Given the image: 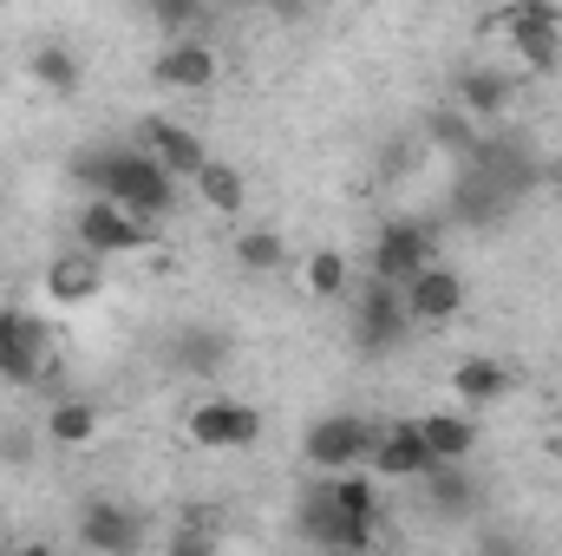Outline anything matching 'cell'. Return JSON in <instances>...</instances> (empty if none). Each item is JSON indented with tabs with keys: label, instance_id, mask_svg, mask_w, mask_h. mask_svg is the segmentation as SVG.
Instances as JSON below:
<instances>
[{
	"label": "cell",
	"instance_id": "44dd1931",
	"mask_svg": "<svg viewBox=\"0 0 562 556\" xmlns=\"http://www.w3.org/2000/svg\"><path fill=\"white\" fill-rule=\"evenodd\" d=\"M413 425H419L431 465H471V452H477V425H471V413H425V419H413Z\"/></svg>",
	"mask_w": 562,
	"mask_h": 556
},
{
	"label": "cell",
	"instance_id": "d6986e66",
	"mask_svg": "<svg viewBox=\"0 0 562 556\" xmlns=\"http://www.w3.org/2000/svg\"><path fill=\"white\" fill-rule=\"evenodd\" d=\"M510 210H517V203H510L484 170H471V164H464V177L451 184V216H458L464 230H497Z\"/></svg>",
	"mask_w": 562,
	"mask_h": 556
},
{
	"label": "cell",
	"instance_id": "484cf974",
	"mask_svg": "<svg viewBox=\"0 0 562 556\" xmlns=\"http://www.w3.org/2000/svg\"><path fill=\"white\" fill-rule=\"evenodd\" d=\"M26 73L46 86V92H79V79H86V66H79V53H66V46H33V59H26Z\"/></svg>",
	"mask_w": 562,
	"mask_h": 556
},
{
	"label": "cell",
	"instance_id": "ffe728a7",
	"mask_svg": "<svg viewBox=\"0 0 562 556\" xmlns=\"http://www.w3.org/2000/svg\"><path fill=\"white\" fill-rule=\"evenodd\" d=\"M451 393H458L464 413H484V407H497V400L510 393V367L491 360V354H471V360L451 367Z\"/></svg>",
	"mask_w": 562,
	"mask_h": 556
},
{
	"label": "cell",
	"instance_id": "f1b7e54d",
	"mask_svg": "<svg viewBox=\"0 0 562 556\" xmlns=\"http://www.w3.org/2000/svg\"><path fill=\"white\" fill-rule=\"evenodd\" d=\"M301 281H307V294H321V301L347 294V256H340V249H314V256L301 263Z\"/></svg>",
	"mask_w": 562,
	"mask_h": 556
},
{
	"label": "cell",
	"instance_id": "e575fe53",
	"mask_svg": "<svg viewBox=\"0 0 562 556\" xmlns=\"http://www.w3.org/2000/svg\"><path fill=\"white\" fill-rule=\"evenodd\" d=\"M550 452H557V458H562V432H550Z\"/></svg>",
	"mask_w": 562,
	"mask_h": 556
},
{
	"label": "cell",
	"instance_id": "9a60e30c",
	"mask_svg": "<svg viewBox=\"0 0 562 556\" xmlns=\"http://www.w3.org/2000/svg\"><path fill=\"white\" fill-rule=\"evenodd\" d=\"M138 138H144V151H150L170 177H190V184H196V177H203V164H210V144L196 138L190 125H177V119H144Z\"/></svg>",
	"mask_w": 562,
	"mask_h": 556
},
{
	"label": "cell",
	"instance_id": "ba28073f",
	"mask_svg": "<svg viewBox=\"0 0 562 556\" xmlns=\"http://www.w3.org/2000/svg\"><path fill=\"white\" fill-rule=\"evenodd\" d=\"M406 334H413V314H406L400 288H386V281H367V294L353 301V341H360L367 354H393Z\"/></svg>",
	"mask_w": 562,
	"mask_h": 556
},
{
	"label": "cell",
	"instance_id": "8fae6325",
	"mask_svg": "<svg viewBox=\"0 0 562 556\" xmlns=\"http://www.w3.org/2000/svg\"><path fill=\"white\" fill-rule=\"evenodd\" d=\"M79 544L99 556H138L144 551V518L119 498H92L79 511Z\"/></svg>",
	"mask_w": 562,
	"mask_h": 556
},
{
	"label": "cell",
	"instance_id": "7402d4cb",
	"mask_svg": "<svg viewBox=\"0 0 562 556\" xmlns=\"http://www.w3.org/2000/svg\"><path fill=\"white\" fill-rule=\"evenodd\" d=\"M105 288V263H92L86 249H72V256H59L53 269H46V294L59 301V308H79V301H92Z\"/></svg>",
	"mask_w": 562,
	"mask_h": 556
},
{
	"label": "cell",
	"instance_id": "7c38bea8",
	"mask_svg": "<svg viewBox=\"0 0 562 556\" xmlns=\"http://www.w3.org/2000/svg\"><path fill=\"white\" fill-rule=\"evenodd\" d=\"M216 73H223V59L210 40H164V53L150 59V79L164 92H210Z\"/></svg>",
	"mask_w": 562,
	"mask_h": 556
},
{
	"label": "cell",
	"instance_id": "f546056e",
	"mask_svg": "<svg viewBox=\"0 0 562 556\" xmlns=\"http://www.w3.org/2000/svg\"><path fill=\"white\" fill-rule=\"evenodd\" d=\"M164 556H223V537H216L210 518H183V524L170 531V551Z\"/></svg>",
	"mask_w": 562,
	"mask_h": 556
},
{
	"label": "cell",
	"instance_id": "52a82bcc",
	"mask_svg": "<svg viewBox=\"0 0 562 556\" xmlns=\"http://www.w3.org/2000/svg\"><path fill=\"white\" fill-rule=\"evenodd\" d=\"M190 438H196L203 452H249V445L262 438V413H256L249 400L216 393V400H203V407L190 413Z\"/></svg>",
	"mask_w": 562,
	"mask_h": 556
},
{
	"label": "cell",
	"instance_id": "4316f807",
	"mask_svg": "<svg viewBox=\"0 0 562 556\" xmlns=\"http://www.w3.org/2000/svg\"><path fill=\"white\" fill-rule=\"evenodd\" d=\"M236 263H243V276H281V269H288L281 230H243V236H236Z\"/></svg>",
	"mask_w": 562,
	"mask_h": 556
},
{
	"label": "cell",
	"instance_id": "8992f818",
	"mask_svg": "<svg viewBox=\"0 0 562 556\" xmlns=\"http://www.w3.org/2000/svg\"><path fill=\"white\" fill-rule=\"evenodd\" d=\"M294 524H301V537H307L321 556H327V551L373 556V524H353V518H340V511H334V498H327V485H314V491L301 498Z\"/></svg>",
	"mask_w": 562,
	"mask_h": 556
},
{
	"label": "cell",
	"instance_id": "5b68a950",
	"mask_svg": "<svg viewBox=\"0 0 562 556\" xmlns=\"http://www.w3.org/2000/svg\"><path fill=\"white\" fill-rule=\"evenodd\" d=\"M425 269H438V236H431V223H386V230L373 236V281L406 288V281H419Z\"/></svg>",
	"mask_w": 562,
	"mask_h": 556
},
{
	"label": "cell",
	"instance_id": "3957f363",
	"mask_svg": "<svg viewBox=\"0 0 562 556\" xmlns=\"http://www.w3.org/2000/svg\"><path fill=\"white\" fill-rule=\"evenodd\" d=\"M373 445H380V425H367L360 413H327V419H314V425H307L301 458H307L314 471L340 478V471L367 465V458H373Z\"/></svg>",
	"mask_w": 562,
	"mask_h": 556
},
{
	"label": "cell",
	"instance_id": "836d02e7",
	"mask_svg": "<svg viewBox=\"0 0 562 556\" xmlns=\"http://www.w3.org/2000/svg\"><path fill=\"white\" fill-rule=\"evenodd\" d=\"M20 556H59V551H53V544H26Z\"/></svg>",
	"mask_w": 562,
	"mask_h": 556
},
{
	"label": "cell",
	"instance_id": "30bf717a",
	"mask_svg": "<svg viewBox=\"0 0 562 556\" xmlns=\"http://www.w3.org/2000/svg\"><path fill=\"white\" fill-rule=\"evenodd\" d=\"M150 243V223H138V216H125L119 203H86L79 210V249L92 256V263H105V256H132V249H144Z\"/></svg>",
	"mask_w": 562,
	"mask_h": 556
},
{
	"label": "cell",
	"instance_id": "6da1fadb",
	"mask_svg": "<svg viewBox=\"0 0 562 556\" xmlns=\"http://www.w3.org/2000/svg\"><path fill=\"white\" fill-rule=\"evenodd\" d=\"M72 170H79V184H86L99 203H119V210L138 216V223L164 216V210L177 203V177H170L150 151H86Z\"/></svg>",
	"mask_w": 562,
	"mask_h": 556
},
{
	"label": "cell",
	"instance_id": "d4e9b609",
	"mask_svg": "<svg viewBox=\"0 0 562 556\" xmlns=\"http://www.w3.org/2000/svg\"><path fill=\"white\" fill-rule=\"evenodd\" d=\"M321 485H327V498H334L340 518H353V524H380V485H373V478L340 471V478H321Z\"/></svg>",
	"mask_w": 562,
	"mask_h": 556
},
{
	"label": "cell",
	"instance_id": "ac0fdd59",
	"mask_svg": "<svg viewBox=\"0 0 562 556\" xmlns=\"http://www.w3.org/2000/svg\"><path fill=\"white\" fill-rule=\"evenodd\" d=\"M419 485H425V504H431L438 524H464V518H477V504H484V491H477V478H471L464 465H431Z\"/></svg>",
	"mask_w": 562,
	"mask_h": 556
},
{
	"label": "cell",
	"instance_id": "4fadbf2b",
	"mask_svg": "<svg viewBox=\"0 0 562 556\" xmlns=\"http://www.w3.org/2000/svg\"><path fill=\"white\" fill-rule=\"evenodd\" d=\"M229 354H236V341H229L223 327H210V321H183V327L170 334V347H164V360H170L177 374H190V380L223 374V367H229Z\"/></svg>",
	"mask_w": 562,
	"mask_h": 556
},
{
	"label": "cell",
	"instance_id": "9c48e42d",
	"mask_svg": "<svg viewBox=\"0 0 562 556\" xmlns=\"http://www.w3.org/2000/svg\"><path fill=\"white\" fill-rule=\"evenodd\" d=\"M464 164H471V170H484V177H491L510 203H524V197L543 184V157H537L524 138H484L471 157H464Z\"/></svg>",
	"mask_w": 562,
	"mask_h": 556
},
{
	"label": "cell",
	"instance_id": "4dcf8cb0",
	"mask_svg": "<svg viewBox=\"0 0 562 556\" xmlns=\"http://www.w3.org/2000/svg\"><path fill=\"white\" fill-rule=\"evenodd\" d=\"M150 20L164 26V40H196L203 7H196V0H150Z\"/></svg>",
	"mask_w": 562,
	"mask_h": 556
},
{
	"label": "cell",
	"instance_id": "7a4b0ae2",
	"mask_svg": "<svg viewBox=\"0 0 562 556\" xmlns=\"http://www.w3.org/2000/svg\"><path fill=\"white\" fill-rule=\"evenodd\" d=\"M484 26L504 33L524 53V66H537V73H557L562 66V7L557 0H517L504 13H491Z\"/></svg>",
	"mask_w": 562,
	"mask_h": 556
},
{
	"label": "cell",
	"instance_id": "277c9868",
	"mask_svg": "<svg viewBox=\"0 0 562 556\" xmlns=\"http://www.w3.org/2000/svg\"><path fill=\"white\" fill-rule=\"evenodd\" d=\"M53 367V327L26 308H0V387H33Z\"/></svg>",
	"mask_w": 562,
	"mask_h": 556
},
{
	"label": "cell",
	"instance_id": "d6a6232c",
	"mask_svg": "<svg viewBox=\"0 0 562 556\" xmlns=\"http://www.w3.org/2000/svg\"><path fill=\"white\" fill-rule=\"evenodd\" d=\"M0 458H20V465H26V458H33V438L7 425V432H0Z\"/></svg>",
	"mask_w": 562,
	"mask_h": 556
},
{
	"label": "cell",
	"instance_id": "1f68e13d",
	"mask_svg": "<svg viewBox=\"0 0 562 556\" xmlns=\"http://www.w3.org/2000/svg\"><path fill=\"white\" fill-rule=\"evenodd\" d=\"M477 556H530V537L510 524H484L477 531Z\"/></svg>",
	"mask_w": 562,
	"mask_h": 556
},
{
	"label": "cell",
	"instance_id": "cb8c5ba5",
	"mask_svg": "<svg viewBox=\"0 0 562 556\" xmlns=\"http://www.w3.org/2000/svg\"><path fill=\"white\" fill-rule=\"evenodd\" d=\"M425 138L438 144V151H451V157H471V151L484 144V132H477V119H464V112L445 99V105L425 112Z\"/></svg>",
	"mask_w": 562,
	"mask_h": 556
},
{
	"label": "cell",
	"instance_id": "e0dca14e",
	"mask_svg": "<svg viewBox=\"0 0 562 556\" xmlns=\"http://www.w3.org/2000/svg\"><path fill=\"white\" fill-rule=\"evenodd\" d=\"M400 301H406V314H413V327H445L458 308H464V281H458V269H425L419 281H406L400 288Z\"/></svg>",
	"mask_w": 562,
	"mask_h": 556
},
{
	"label": "cell",
	"instance_id": "83f0119b",
	"mask_svg": "<svg viewBox=\"0 0 562 556\" xmlns=\"http://www.w3.org/2000/svg\"><path fill=\"white\" fill-rule=\"evenodd\" d=\"M46 432H53L59 445H86V438L99 432V407H92V400H59V407L46 413Z\"/></svg>",
	"mask_w": 562,
	"mask_h": 556
},
{
	"label": "cell",
	"instance_id": "2e32d148",
	"mask_svg": "<svg viewBox=\"0 0 562 556\" xmlns=\"http://www.w3.org/2000/svg\"><path fill=\"white\" fill-rule=\"evenodd\" d=\"M510 99H517V79L510 73H497V66H464L458 79H451V105L464 112V119H504L510 112Z\"/></svg>",
	"mask_w": 562,
	"mask_h": 556
},
{
	"label": "cell",
	"instance_id": "603a6c76",
	"mask_svg": "<svg viewBox=\"0 0 562 556\" xmlns=\"http://www.w3.org/2000/svg\"><path fill=\"white\" fill-rule=\"evenodd\" d=\"M196 197H203V210L236 216V210L249 203V184H243V170H236L229 157H210V164H203V177H196Z\"/></svg>",
	"mask_w": 562,
	"mask_h": 556
},
{
	"label": "cell",
	"instance_id": "5bb4252c",
	"mask_svg": "<svg viewBox=\"0 0 562 556\" xmlns=\"http://www.w3.org/2000/svg\"><path fill=\"white\" fill-rule=\"evenodd\" d=\"M373 478H393V485H419L425 471H431V452H425L419 425L413 419H393V425H380V445H373Z\"/></svg>",
	"mask_w": 562,
	"mask_h": 556
},
{
	"label": "cell",
	"instance_id": "d590c367",
	"mask_svg": "<svg viewBox=\"0 0 562 556\" xmlns=\"http://www.w3.org/2000/svg\"><path fill=\"white\" fill-rule=\"evenodd\" d=\"M327 556H347V551H327Z\"/></svg>",
	"mask_w": 562,
	"mask_h": 556
}]
</instances>
